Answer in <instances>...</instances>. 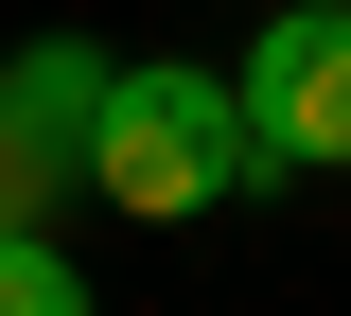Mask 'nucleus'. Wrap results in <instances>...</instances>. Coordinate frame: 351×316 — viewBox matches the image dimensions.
<instances>
[{"label": "nucleus", "instance_id": "f257e3e1", "mask_svg": "<svg viewBox=\"0 0 351 316\" xmlns=\"http://www.w3.org/2000/svg\"><path fill=\"white\" fill-rule=\"evenodd\" d=\"M88 193H106L123 228H193V211H228V193H263L246 106H228V71H211V53H123V71H106Z\"/></svg>", "mask_w": 351, "mask_h": 316}, {"label": "nucleus", "instance_id": "f03ea898", "mask_svg": "<svg viewBox=\"0 0 351 316\" xmlns=\"http://www.w3.org/2000/svg\"><path fill=\"white\" fill-rule=\"evenodd\" d=\"M228 106H246L263 176H351V0H281L228 53Z\"/></svg>", "mask_w": 351, "mask_h": 316}, {"label": "nucleus", "instance_id": "7ed1b4c3", "mask_svg": "<svg viewBox=\"0 0 351 316\" xmlns=\"http://www.w3.org/2000/svg\"><path fill=\"white\" fill-rule=\"evenodd\" d=\"M106 71H123L106 36H18V53H0V211H18V228H53V211L88 193Z\"/></svg>", "mask_w": 351, "mask_h": 316}, {"label": "nucleus", "instance_id": "20e7f679", "mask_svg": "<svg viewBox=\"0 0 351 316\" xmlns=\"http://www.w3.org/2000/svg\"><path fill=\"white\" fill-rule=\"evenodd\" d=\"M0 316H106V299H88V264L53 246V228H18V211H0Z\"/></svg>", "mask_w": 351, "mask_h": 316}]
</instances>
